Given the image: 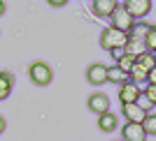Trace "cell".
I'll return each mask as SVG.
<instances>
[{
  "instance_id": "6da1fadb",
  "label": "cell",
  "mask_w": 156,
  "mask_h": 141,
  "mask_svg": "<svg viewBox=\"0 0 156 141\" xmlns=\"http://www.w3.org/2000/svg\"><path fill=\"white\" fill-rule=\"evenodd\" d=\"M128 44V32L126 30H119V28L110 26L100 32V46L105 51H112V49H124Z\"/></svg>"
},
{
  "instance_id": "7a4b0ae2",
  "label": "cell",
  "mask_w": 156,
  "mask_h": 141,
  "mask_svg": "<svg viewBox=\"0 0 156 141\" xmlns=\"http://www.w3.org/2000/svg\"><path fill=\"white\" fill-rule=\"evenodd\" d=\"M28 77H30V81L35 86H49L54 79V70L47 63H42V60H35L28 67Z\"/></svg>"
},
{
  "instance_id": "3957f363",
  "label": "cell",
  "mask_w": 156,
  "mask_h": 141,
  "mask_svg": "<svg viewBox=\"0 0 156 141\" xmlns=\"http://www.w3.org/2000/svg\"><path fill=\"white\" fill-rule=\"evenodd\" d=\"M86 81L91 86H103L107 84V65L105 63H91L86 67Z\"/></svg>"
},
{
  "instance_id": "277c9868",
  "label": "cell",
  "mask_w": 156,
  "mask_h": 141,
  "mask_svg": "<svg viewBox=\"0 0 156 141\" xmlns=\"http://www.w3.org/2000/svg\"><path fill=\"white\" fill-rule=\"evenodd\" d=\"M124 7H126V12H128L135 21H140V19H144V16L151 12V0H126Z\"/></svg>"
},
{
  "instance_id": "5b68a950",
  "label": "cell",
  "mask_w": 156,
  "mask_h": 141,
  "mask_svg": "<svg viewBox=\"0 0 156 141\" xmlns=\"http://www.w3.org/2000/svg\"><path fill=\"white\" fill-rule=\"evenodd\" d=\"M110 21H112V26H114V28H119V30H126V32H128L130 26L135 23V19H133V16L126 12V7H124V5H119L117 9L112 12Z\"/></svg>"
},
{
  "instance_id": "8992f818",
  "label": "cell",
  "mask_w": 156,
  "mask_h": 141,
  "mask_svg": "<svg viewBox=\"0 0 156 141\" xmlns=\"http://www.w3.org/2000/svg\"><path fill=\"white\" fill-rule=\"evenodd\" d=\"M121 141H147L142 123H126L121 127Z\"/></svg>"
},
{
  "instance_id": "52a82bcc",
  "label": "cell",
  "mask_w": 156,
  "mask_h": 141,
  "mask_svg": "<svg viewBox=\"0 0 156 141\" xmlns=\"http://www.w3.org/2000/svg\"><path fill=\"white\" fill-rule=\"evenodd\" d=\"M140 86L137 84H133V81H126V84H121L119 86V102L121 104H133L140 97Z\"/></svg>"
},
{
  "instance_id": "ba28073f",
  "label": "cell",
  "mask_w": 156,
  "mask_h": 141,
  "mask_svg": "<svg viewBox=\"0 0 156 141\" xmlns=\"http://www.w3.org/2000/svg\"><path fill=\"white\" fill-rule=\"evenodd\" d=\"M117 7H119V0H93L91 12L96 16H100V19H110Z\"/></svg>"
},
{
  "instance_id": "9c48e42d",
  "label": "cell",
  "mask_w": 156,
  "mask_h": 141,
  "mask_svg": "<svg viewBox=\"0 0 156 141\" xmlns=\"http://www.w3.org/2000/svg\"><path fill=\"white\" fill-rule=\"evenodd\" d=\"M89 109L93 111V113H105V111H110V97L105 95V93H93L91 97H89Z\"/></svg>"
},
{
  "instance_id": "30bf717a",
  "label": "cell",
  "mask_w": 156,
  "mask_h": 141,
  "mask_svg": "<svg viewBox=\"0 0 156 141\" xmlns=\"http://www.w3.org/2000/svg\"><path fill=\"white\" fill-rule=\"evenodd\" d=\"M121 116L126 118V123H142L144 118H147V113H144L135 102L133 104H121Z\"/></svg>"
},
{
  "instance_id": "8fae6325",
  "label": "cell",
  "mask_w": 156,
  "mask_h": 141,
  "mask_svg": "<svg viewBox=\"0 0 156 141\" xmlns=\"http://www.w3.org/2000/svg\"><path fill=\"white\" fill-rule=\"evenodd\" d=\"M117 125H119V118L112 111H105V113L98 116V127L103 132H112V130H117Z\"/></svg>"
},
{
  "instance_id": "7c38bea8",
  "label": "cell",
  "mask_w": 156,
  "mask_h": 141,
  "mask_svg": "<svg viewBox=\"0 0 156 141\" xmlns=\"http://www.w3.org/2000/svg\"><path fill=\"white\" fill-rule=\"evenodd\" d=\"M107 81L121 86V84H126V81H130V74L124 72V70H119L117 65H112V67H107Z\"/></svg>"
},
{
  "instance_id": "4fadbf2b",
  "label": "cell",
  "mask_w": 156,
  "mask_h": 141,
  "mask_svg": "<svg viewBox=\"0 0 156 141\" xmlns=\"http://www.w3.org/2000/svg\"><path fill=\"white\" fill-rule=\"evenodd\" d=\"M14 86V74L12 72H0V100H7Z\"/></svg>"
},
{
  "instance_id": "5bb4252c",
  "label": "cell",
  "mask_w": 156,
  "mask_h": 141,
  "mask_svg": "<svg viewBox=\"0 0 156 141\" xmlns=\"http://www.w3.org/2000/svg\"><path fill=\"white\" fill-rule=\"evenodd\" d=\"M149 23H144V21H135L133 26H130V30H128V37L130 39H142L144 42V37H147V32H149Z\"/></svg>"
},
{
  "instance_id": "9a60e30c",
  "label": "cell",
  "mask_w": 156,
  "mask_h": 141,
  "mask_svg": "<svg viewBox=\"0 0 156 141\" xmlns=\"http://www.w3.org/2000/svg\"><path fill=\"white\" fill-rule=\"evenodd\" d=\"M124 51L137 58L140 53H144V51H147V46H144V42H142V39H130V37H128V44L124 46Z\"/></svg>"
},
{
  "instance_id": "2e32d148",
  "label": "cell",
  "mask_w": 156,
  "mask_h": 141,
  "mask_svg": "<svg viewBox=\"0 0 156 141\" xmlns=\"http://www.w3.org/2000/svg\"><path fill=\"white\" fill-rule=\"evenodd\" d=\"M135 63L149 72V70H154V67H156V56L151 51H144V53H140V56L135 58Z\"/></svg>"
},
{
  "instance_id": "e0dca14e",
  "label": "cell",
  "mask_w": 156,
  "mask_h": 141,
  "mask_svg": "<svg viewBox=\"0 0 156 141\" xmlns=\"http://www.w3.org/2000/svg\"><path fill=\"white\" fill-rule=\"evenodd\" d=\"M130 81H133V84H147V70H144V67H140V65H133V70H130Z\"/></svg>"
},
{
  "instance_id": "ac0fdd59",
  "label": "cell",
  "mask_w": 156,
  "mask_h": 141,
  "mask_svg": "<svg viewBox=\"0 0 156 141\" xmlns=\"http://www.w3.org/2000/svg\"><path fill=\"white\" fill-rule=\"evenodd\" d=\"M133 65H135V56H130V53H124V56L117 60V67L128 72V74H130V70H133Z\"/></svg>"
},
{
  "instance_id": "d6986e66",
  "label": "cell",
  "mask_w": 156,
  "mask_h": 141,
  "mask_svg": "<svg viewBox=\"0 0 156 141\" xmlns=\"http://www.w3.org/2000/svg\"><path fill=\"white\" fill-rule=\"evenodd\" d=\"M144 46H147V51L156 53V26H151V28H149L147 37H144Z\"/></svg>"
},
{
  "instance_id": "ffe728a7",
  "label": "cell",
  "mask_w": 156,
  "mask_h": 141,
  "mask_svg": "<svg viewBox=\"0 0 156 141\" xmlns=\"http://www.w3.org/2000/svg\"><path fill=\"white\" fill-rule=\"evenodd\" d=\"M142 127L147 134H156V113H147V118L142 120Z\"/></svg>"
},
{
  "instance_id": "44dd1931",
  "label": "cell",
  "mask_w": 156,
  "mask_h": 141,
  "mask_svg": "<svg viewBox=\"0 0 156 141\" xmlns=\"http://www.w3.org/2000/svg\"><path fill=\"white\" fill-rule=\"evenodd\" d=\"M135 104H137V107H140V109L144 111V113H151V109H154V104L149 102V97L144 95V93H140V97L135 100Z\"/></svg>"
},
{
  "instance_id": "7402d4cb",
  "label": "cell",
  "mask_w": 156,
  "mask_h": 141,
  "mask_svg": "<svg viewBox=\"0 0 156 141\" xmlns=\"http://www.w3.org/2000/svg\"><path fill=\"white\" fill-rule=\"evenodd\" d=\"M142 93H144L147 97H149V102L156 107V86H149V84H147V88H144Z\"/></svg>"
},
{
  "instance_id": "603a6c76",
  "label": "cell",
  "mask_w": 156,
  "mask_h": 141,
  "mask_svg": "<svg viewBox=\"0 0 156 141\" xmlns=\"http://www.w3.org/2000/svg\"><path fill=\"white\" fill-rule=\"evenodd\" d=\"M147 84H149V86H156V67L147 72Z\"/></svg>"
},
{
  "instance_id": "cb8c5ba5",
  "label": "cell",
  "mask_w": 156,
  "mask_h": 141,
  "mask_svg": "<svg viewBox=\"0 0 156 141\" xmlns=\"http://www.w3.org/2000/svg\"><path fill=\"white\" fill-rule=\"evenodd\" d=\"M124 53H126L124 49H112V51H110V56L114 58V63H117V60H119V58H121V56H124Z\"/></svg>"
},
{
  "instance_id": "d4e9b609",
  "label": "cell",
  "mask_w": 156,
  "mask_h": 141,
  "mask_svg": "<svg viewBox=\"0 0 156 141\" xmlns=\"http://www.w3.org/2000/svg\"><path fill=\"white\" fill-rule=\"evenodd\" d=\"M47 2H49L51 7H65L68 5V0H47Z\"/></svg>"
},
{
  "instance_id": "484cf974",
  "label": "cell",
  "mask_w": 156,
  "mask_h": 141,
  "mask_svg": "<svg viewBox=\"0 0 156 141\" xmlns=\"http://www.w3.org/2000/svg\"><path fill=\"white\" fill-rule=\"evenodd\" d=\"M5 127H7V123H5V118H2V116H0V134H2V132H5Z\"/></svg>"
},
{
  "instance_id": "4316f807",
  "label": "cell",
  "mask_w": 156,
  "mask_h": 141,
  "mask_svg": "<svg viewBox=\"0 0 156 141\" xmlns=\"http://www.w3.org/2000/svg\"><path fill=\"white\" fill-rule=\"evenodd\" d=\"M2 14H5V2L0 0V16H2Z\"/></svg>"
},
{
  "instance_id": "83f0119b",
  "label": "cell",
  "mask_w": 156,
  "mask_h": 141,
  "mask_svg": "<svg viewBox=\"0 0 156 141\" xmlns=\"http://www.w3.org/2000/svg\"><path fill=\"white\" fill-rule=\"evenodd\" d=\"M154 56H156V53H154Z\"/></svg>"
}]
</instances>
